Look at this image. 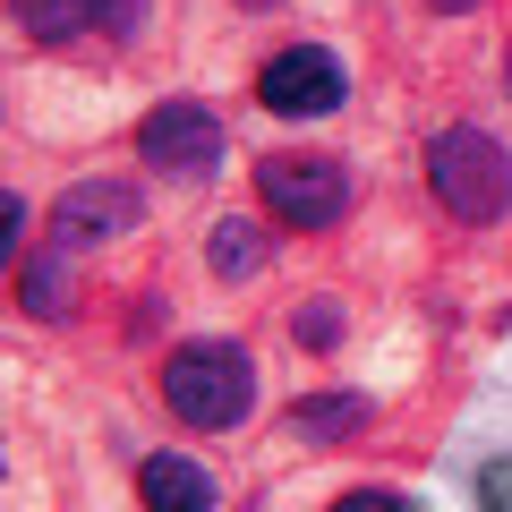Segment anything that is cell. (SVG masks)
Returning a JSON list of instances; mask_svg holds the SVG:
<instances>
[{
	"mask_svg": "<svg viewBox=\"0 0 512 512\" xmlns=\"http://www.w3.org/2000/svg\"><path fill=\"white\" fill-rule=\"evenodd\" d=\"M163 410L180 427H205V436L239 427L256 410V359L239 342H180L163 359Z\"/></svg>",
	"mask_w": 512,
	"mask_h": 512,
	"instance_id": "cell-1",
	"label": "cell"
},
{
	"mask_svg": "<svg viewBox=\"0 0 512 512\" xmlns=\"http://www.w3.org/2000/svg\"><path fill=\"white\" fill-rule=\"evenodd\" d=\"M427 188L453 222H495L512 205V154L495 146L487 128H436L427 146Z\"/></svg>",
	"mask_w": 512,
	"mask_h": 512,
	"instance_id": "cell-2",
	"label": "cell"
},
{
	"mask_svg": "<svg viewBox=\"0 0 512 512\" xmlns=\"http://www.w3.org/2000/svg\"><path fill=\"white\" fill-rule=\"evenodd\" d=\"M256 197H265V214L274 222H299V231H325V222L350 214V171L333 163V154H265L256 163Z\"/></svg>",
	"mask_w": 512,
	"mask_h": 512,
	"instance_id": "cell-3",
	"label": "cell"
},
{
	"mask_svg": "<svg viewBox=\"0 0 512 512\" xmlns=\"http://www.w3.org/2000/svg\"><path fill=\"white\" fill-rule=\"evenodd\" d=\"M342 94H350V77L325 43H291V52H274L256 69V103L274 120H325V111H342Z\"/></svg>",
	"mask_w": 512,
	"mask_h": 512,
	"instance_id": "cell-4",
	"label": "cell"
},
{
	"mask_svg": "<svg viewBox=\"0 0 512 512\" xmlns=\"http://www.w3.org/2000/svg\"><path fill=\"white\" fill-rule=\"evenodd\" d=\"M137 154L154 171H171V180H205L222 163V120L205 103H154L137 120Z\"/></svg>",
	"mask_w": 512,
	"mask_h": 512,
	"instance_id": "cell-5",
	"label": "cell"
},
{
	"mask_svg": "<svg viewBox=\"0 0 512 512\" xmlns=\"http://www.w3.org/2000/svg\"><path fill=\"white\" fill-rule=\"evenodd\" d=\"M137 214L146 205H137L128 180H77L52 197V248H103V239L137 231Z\"/></svg>",
	"mask_w": 512,
	"mask_h": 512,
	"instance_id": "cell-6",
	"label": "cell"
},
{
	"mask_svg": "<svg viewBox=\"0 0 512 512\" xmlns=\"http://www.w3.org/2000/svg\"><path fill=\"white\" fill-rule=\"evenodd\" d=\"M137 18H146V0H18V26L35 43H77L86 26H103V35H137Z\"/></svg>",
	"mask_w": 512,
	"mask_h": 512,
	"instance_id": "cell-7",
	"label": "cell"
},
{
	"mask_svg": "<svg viewBox=\"0 0 512 512\" xmlns=\"http://www.w3.org/2000/svg\"><path fill=\"white\" fill-rule=\"evenodd\" d=\"M137 495H146V512H214V470L188 453H146L137 461Z\"/></svg>",
	"mask_w": 512,
	"mask_h": 512,
	"instance_id": "cell-8",
	"label": "cell"
},
{
	"mask_svg": "<svg viewBox=\"0 0 512 512\" xmlns=\"http://www.w3.org/2000/svg\"><path fill=\"white\" fill-rule=\"evenodd\" d=\"M291 427L308 444H342V436H359V427H367V393H308V402L291 410Z\"/></svg>",
	"mask_w": 512,
	"mask_h": 512,
	"instance_id": "cell-9",
	"label": "cell"
},
{
	"mask_svg": "<svg viewBox=\"0 0 512 512\" xmlns=\"http://www.w3.org/2000/svg\"><path fill=\"white\" fill-rule=\"evenodd\" d=\"M205 256H214L222 282H256V274H265V231L231 214V222H214V248H205Z\"/></svg>",
	"mask_w": 512,
	"mask_h": 512,
	"instance_id": "cell-10",
	"label": "cell"
},
{
	"mask_svg": "<svg viewBox=\"0 0 512 512\" xmlns=\"http://www.w3.org/2000/svg\"><path fill=\"white\" fill-rule=\"evenodd\" d=\"M18 308L26 316H69V274H60V256H26L18 265Z\"/></svg>",
	"mask_w": 512,
	"mask_h": 512,
	"instance_id": "cell-11",
	"label": "cell"
},
{
	"mask_svg": "<svg viewBox=\"0 0 512 512\" xmlns=\"http://www.w3.org/2000/svg\"><path fill=\"white\" fill-rule=\"evenodd\" d=\"M299 342L333 350V342H342V308H333V299H308V308H299Z\"/></svg>",
	"mask_w": 512,
	"mask_h": 512,
	"instance_id": "cell-12",
	"label": "cell"
},
{
	"mask_svg": "<svg viewBox=\"0 0 512 512\" xmlns=\"http://www.w3.org/2000/svg\"><path fill=\"white\" fill-rule=\"evenodd\" d=\"M478 512H512V453L478 461Z\"/></svg>",
	"mask_w": 512,
	"mask_h": 512,
	"instance_id": "cell-13",
	"label": "cell"
},
{
	"mask_svg": "<svg viewBox=\"0 0 512 512\" xmlns=\"http://www.w3.org/2000/svg\"><path fill=\"white\" fill-rule=\"evenodd\" d=\"M333 512H419V504H410V495H393V487H350Z\"/></svg>",
	"mask_w": 512,
	"mask_h": 512,
	"instance_id": "cell-14",
	"label": "cell"
},
{
	"mask_svg": "<svg viewBox=\"0 0 512 512\" xmlns=\"http://www.w3.org/2000/svg\"><path fill=\"white\" fill-rule=\"evenodd\" d=\"M436 9H444V18H453V9H478V0H436Z\"/></svg>",
	"mask_w": 512,
	"mask_h": 512,
	"instance_id": "cell-15",
	"label": "cell"
},
{
	"mask_svg": "<svg viewBox=\"0 0 512 512\" xmlns=\"http://www.w3.org/2000/svg\"><path fill=\"white\" fill-rule=\"evenodd\" d=\"M239 9H282V0H239Z\"/></svg>",
	"mask_w": 512,
	"mask_h": 512,
	"instance_id": "cell-16",
	"label": "cell"
},
{
	"mask_svg": "<svg viewBox=\"0 0 512 512\" xmlns=\"http://www.w3.org/2000/svg\"><path fill=\"white\" fill-rule=\"evenodd\" d=\"M504 77H512V60H504Z\"/></svg>",
	"mask_w": 512,
	"mask_h": 512,
	"instance_id": "cell-17",
	"label": "cell"
}]
</instances>
